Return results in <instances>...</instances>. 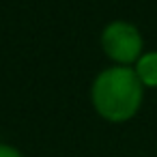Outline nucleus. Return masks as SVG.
Returning a JSON list of instances; mask_svg holds the SVG:
<instances>
[{"label":"nucleus","instance_id":"nucleus-1","mask_svg":"<svg viewBox=\"0 0 157 157\" xmlns=\"http://www.w3.org/2000/svg\"><path fill=\"white\" fill-rule=\"evenodd\" d=\"M142 82L136 69L110 67L101 71L93 82V105L99 116L110 123H125L142 105Z\"/></svg>","mask_w":157,"mask_h":157},{"label":"nucleus","instance_id":"nucleus-2","mask_svg":"<svg viewBox=\"0 0 157 157\" xmlns=\"http://www.w3.org/2000/svg\"><path fill=\"white\" fill-rule=\"evenodd\" d=\"M101 48L114 63L131 65V63H138L142 54V37L133 24L112 22L101 33Z\"/></svg>","mask_w":157,"mask_h":157},{"label":"nucleus","instance_id":"nucleus-3","mask_svg":"<svg viewBox=\"0 0 157 157\" xmlns=\"http://www.w3.org/2000/svg\"><path fill=\"white\" fill-rule=\"evenodd\" d=\"M136 75L144 86H157V52H148L138 58Z\"/></svg>","mask_w":157,"mask_h":157},{"label":"nucleus","instance_id":"nucleus-4","mask_svg":"<svg viewBox=\"0 0 157 157\" xmlns=\"http://www.w3.org/2000/svg\"><path fill=\"white\" fill-rule=\"evenodd\" d=\"M0 157H24L15 146H9V144H0Z\"/></svg>","mask_w":157,"mask_h":157}]
</instances>
